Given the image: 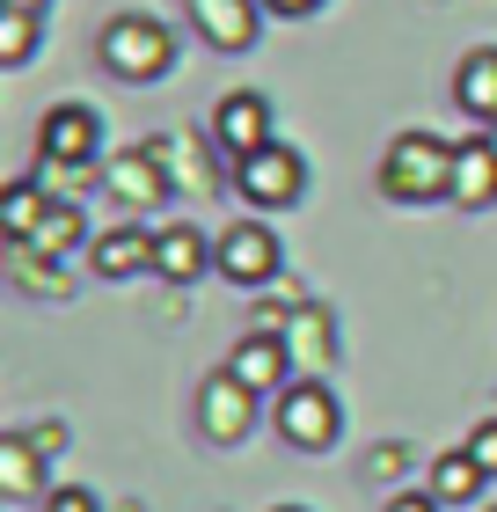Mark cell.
<instances>
[{
  "label": "cell",
  "mask_w": 497,
  "mask_h": 512,
  "mask_svg": "<svg viewBox=\"0 0 497 512\" xmlns=\"http://www.w3.org/2000/svg\"><path fill=\"white\" fill-rule=\"evenodd\" d=\"M96 59L110 66L117 81L147 88V81L169 74V59H176V30H169L161 15H147V8H125V15H110V22H103Z\"/></svg>",
  "instance_id": "1"
},
{
  "label": "cell",
  "mask_w": 497,
  "mask_h": 512,
  "mask_svg": "<svg viewBox=\"0 0 497 512\" xmlns=\"http://www.w3.org/2000/svg\"><path fill=\"white\" fill-rule=\"evenodd\" d=\"M381 191L402 198V205H432L454 191V147H446L439 132H402L388 139L381 154Z\"/></svg>",
  "instance_id": "2"
},
{
  "label": "cell",
  "mask_w": 497,
  "mask_h": 512,
  "mask_svg": "<svg viewBox=\"0 0 497 512\" xmlns=\"http://www.w3.org/2000/svg\"><path fill=\"white\" fill-rule=\"evenodd\" d=\"M234 191H242L256 213H293L307 198V161L286 139H271V147H256L249 161H234Z\"/></svg>",
  "instance_id": "3"
},
{
  "label": "cell",
  "mask_w": 497,
  "mask_h": 512,
  "mask_svg": "<svg viewBox=\"0 0 497 512\" xmlns=\"http://www.w3.org/2000/svg\"><path fill=\"white\" fill-rule=\"evenodd\" d=\"M337 395H329L322 381H286L278 388V432H286V447L300 454H322V447H337Z\"/></svg>",
  "instance_id": "4"
},
{
  "label": "cell",
  "mask_w": 497,
  "mask_h": 512,
  "mask_svg": "<svg viewBox=\"0 0 497 512\" xmlns=\"http://www.w3.org/2000/svg\"><path fill=\"white\" fill-rule=\"evenodd\" d=\"M278 256H286V249H278V235H271L264 220H234L227 235L212 242V271H220L227 286H271Z\"/></svg>",
  "instance_id": "5"
},
{
  "label": "cell",
  "mask_w": 497,
  "mask_h": 512,
  "mask_svg": "<svg viewBox=\"0 0 497 512\" xmlns=\"http://www.w3.org/2000/svg\"><path fill=\"white\" fill-rule=\"evenodd\" d=\"M198 425H205V439H220V447L249 439V425H256V388L234 374V366L205 374V388H198Z\"/></svg>",
  "instance_id": "6"
},
{
  "label": "cell",
  "mask_w": 497,
  "mask_h": 512,
  "mask_svg": "<svg viewBox=\"0 0 497 512\" xmlns=\"http://www.w3.org/2000/svg\"><path fill=\"white\" fill-rule=\"evenodd\" d=\"M212 147L227 161H249L256 147H271V103L256 96V88H227V96L212 103Z\"/></svg>",
  "instance_id": "7"
},
{
  "label": "cell",
  "mask_w": 497,
  "mask_h": 512,
  "mask_svg": "<svg viewBox=\"0 0 497 512\" xmlns=\"http://www.w3.org/2000/svg\"><path fill=\"white\" fill-rule=\"evenodd\" d=\"M37 147H44V161H59V169H81V161H96V147H103V118L88 103H59V110H44Z\"/></svg>",
  "instance_id": "8"
},
{
  "label": "cell",
  "mask_w": 497,
  "mask_h": 512,
  "mask_svg": "<svg viewBox=\"0 0 497 512\" xmlns=\"http://www.w3.org/2000/svg\"><path fill=\"white\" fill-rule=\"evenodd\" d=\"M198 22V37L212 44V52H249L256 44V8L264 0H183Z\"/></svg>",
  "instance_id": "9"
},
{
  "label": "cell",
  "mask_w": 497,
  "mask_h": 512,
  "mask_svg": "<svg viewBox=\"0 0 497 512\" xmlns=\"http://www.w3.org/2000/svg\"><path fill=\"white\" fill-rule=\"evenodd\" d=\"M234 374H242L256 395H271V388H286L293 381V344L286 337H278V330H256V337H242V344H234Z\"/></svg>",
  "instance_id": "10"
},
{
  "label": "cell",
  "mask_w": 497,
  "mask_h": 512,
  "mask_svg": "<svg viewBox=\"0 0 497 512\" xmlns=\"http://www.w3.org/2000/svg\"><path fill=\"white\" fill-rule=\"evenodd\" d=\"M212 271V242L198 235V227H161L154 235V278H169V286H198V278Z\"/></svg>",
  "instance_id": "11"
},
{
  "label": "cell",
  "mask_w": 497,
  "mask_h": 512,
  "mask_svg": "<svg viewBox=\"0 0 497 512\" xmlns=\"http://www.w3.org/2000/svg\"><path fill=\"white\" fill-rule=\"evenodd\" d=\"M454 103H461V118L497 125V44H476V52L454 66Z\"/></svg>",
  "instance_id": "12"
},
{
  "label": "cell",
  "mask_w": 497,
  "mask_h": 512,
  "mask_svg": "<svg viewBox=\"0 0 497 512\" xmlns=\"http://www.w3.org/2000/svg\"><path fill=\"white\" fill-rule=\"evenodd\" d=\"M88 271H96V278H139V271H154V235H139V227H110V235L88 242Z\"/></svg>",
  "instance_id": "13"
},
{
  "label": "cell",
  "mask_w": 497,
  "mask_h": 512,
  "mask_svg": "<svg viewBox=\"0 0 497 512\" xmlns=\"http://www.w3.org/2000/svg\"><path fill=\"white\" fill-rule=\"evenodd\" d=\"M446 198L468 205V213L497 205V154H490V139H461V147H454V191H446Z\"/></svg>",
  "instance_id": "14"
},
{
  "label": "cell",
  "mask_w": 497,
  "mask_h": 512,
  "mask_svg": "<svg viewBox=\"0 0 497 512\" xmlns=\"http://www.w3.org/2000/svg\"><path fill=\"white\" fill-rule=\"evenodd\" d=\"M110 191L125 198V205H161V198H169V176H161V147L117 154V161H110Z\"/></svg>",
  "instance_id": "15"
},
{
  "label": "cell",
  "mask_w": 497,
  "mask_h": 512,
  "mask_svg": "<svg viewBox=\"0 0 497 512\" xmlns=\"http://www.w3.org/2000/svg\"><path fill=\"white\" fill-rule=\"evenodd\" d=\"M483 483H490V469H483V461L468 454V447H454V454H439V461H432V476H424V491H432L439 505H468V498L483 491Z\"/></svg>",
  "instance_id": "16"
},
{
  "label": "cell",
  "mask_w": 497,
  "mask_h": 512,
  "mask_svg": "<svg viewBox=\"0 0 497 512\" xmlns=\"http://www.w3.org/2000/svg\"><path fill=\"white\" fill-rule=\"evenodd\" d=\"M81 235H88V227H81V205H74V198H52V213L37 220V235L22 242V249H30V256H66V249H81Z\"/></svg>",
  "instance_id": "17"
},
{
  "label": "cell",
  "mask_w": 497,
  "mask_h": 512,
  "mask_svg": "<svg viewBox=\"0 0 497 512\" xmlns=\"http://www.w3.org/2000/svg\"><path fill=\"white\" fill-rule=\"evenodd\" d=\"M52 213V198H44V183H8V191H0V220H8V242L22 249L37 235V220Z\"/></svg>",
  "instance_id": "18"
},
{
  "label": "cell",
  "mask_w": 497,
  "mask_h": 512,
  "mask_svg": "<svg viewBox=\"0 0 497 512\" xmlns=\"http://www.w3.org/2000/svg\"><path fill=\"white\" fill-rule=\"evenodd\" d=\"M30 52H37V15L0 8V66H30Z\"/></svg>",
  "instance_id": "19"
},
{
  "label": "cell",
  "mask_w": 497,
  "mask_h": 512,
  "mask_svg": "<svg viewBox=\"0 0 497 512\" xmlns=\"http://www.w3.org/2000/svg\"><path fill=\"white\" fill-rule=\"evenodd\" d=\"M0 476H8V498H30V491H37V454H30V439H8V447H0Z\"/></svg>",
  "instance_id": "20"
},
{
  "label": "cell",
  "mask_w": 497,
  "mask_h": 512,
  "mask_svg": "<svg viewBox=\"0 0 497 512\" xmlns=\"http://www.w3.org/2000/svg\"><path fill=\"white\" fill-rule=\"evenodd\" d=\"M468 454H476V461H483V469L497 476V417H483V425H476V432H468Z\"/></svg>",
  "instance_id": "21"
},
{
  "label": "cell",
  "mask_w": 497,
  "mask_h": 512,
  "mask_svg": "<svg viewBox=\"0 0 497 512\" xmlns=\"http://www.w3.org/2000/svg\"><path fill=\"white\" fill-rule=\"evenodd\" d=\"M44 512H103V505H96V491H52Z\"/></svg>",
  "instance_id": "22"
},
{
  "label": "cell",
  "mask_w": 497,
  "mask_h": 512,
  "mask_svg": "<svg viewBox=\"0 0 497 512\" xmlns=\"http://www.w3.org/2000/svg\"><path fill=\"white\" fill-rule=\"evenodd\" d=\"M388 512H439V498H432V491H395Z\"/></svg>",
  "instance_id": "23"
},
{
  "label": "cell",
  "mask_w": 497,
  "mask_h": 512,
  "mask_svg": "<svg viewBox=\"0 0 497 512\" xmlns=\"http://www.w3.org/2000/svg\"><path fill=\"white\" fill-rule=\"evenodd\" d=\"M264 8H271V15H293V22H300V15H315V8H329V0H264Z\"/></svg>",
  "instance_id": "24"
},
{
  "label": "cell",
  "mask_w": 497,
  "mask_h": 512,
  "mask_svg": "<svg viewBox=\"0 0 497 512\" xmlns=\"http://www.w3.org/2000/svg\"><path fill=\"white\" fill-rule=\"evenodd\" d=\"M0 8H30V15H37V8H44V0H0Z\"/></svg>",
  "instance_id": "25"
},
{
  "label": "cell",
  "mask_w": 497,
  "mask_h": 512,
  "mask_svg": "<svg viewBox=\"0 0 497 512\" xmlns=\"http://www.w3.org/2000/svg\"><path fill=\"white\" fill-rule=\"evenodd\" d=\"M490 154H497V125H490Z\"/></svg>",
  "instance_id": "26"
},
{
  "label": "cell",
  "mask_w": 497,
  "mask_h": 512,
  "mask_svg": "<svg viewBox=\"0 0 497 512\" xmlns=\"http://www.w3.org/2000/svg\"><path fill=\"white\" fill-rule=\"evenodd\" d=\"M278 512H300V505H278Z\"/></svg>",
  "instance_id": "27"
},
{
  "label": "cell",
  "mask_w": 497,
  "mask_h": 512,
  "mask_svg": "<svg viewBox=\"0 0 497 512\" xmlns=\"http://www.w3.org/2000/svg\"><path fill=\"white\" fill-rule=\"evenodd\" d=\"M490 512H497V505H490Z\"/></svg>",
  "instance_id": "28"
}]
</instances>
